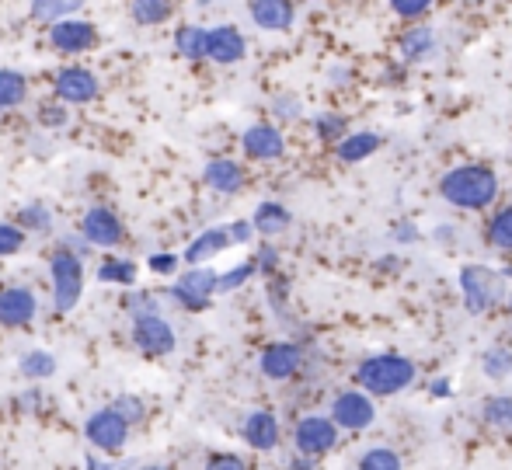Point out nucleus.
I'll use <instances>...</instances> for the list:
<instances>
[{
    "instance_id": "43",
    "label": "nucleus",
    "mask_w": 512,
    "mask_h": 470,
    "mask_svg": "<svg viewBox=\"0 0 512 470\" xmlns=\"http://www.w3.org/2000/svg\"><path fill=\"white\" fill-rule=\"evenodd\" d=\"M39 122L42 126H67V112H63L60 105H42V112H39Z\"/></svg>"
},
{
    "instance_id": "24",
    "label": "nucleus",
    "mask_w": 512,
    "mask_h": 470,
    "mask_svg": "<svg viewBox=\"0 0 512 470\" xmlns=\"http://www.w3.org/2000/svg\"><path fill=\"white\" fill-rule=\"evenodd\" d=\"M432 46H436V35H432V28H425V25H415V28H408L405 35H401V42H398V49H401V56L405 60H425V56L432 53Z\"/></svg>"
},
{
    "instance_id": "30",
    "label": "nucleus",
    "mask_w": 512,
    "mask_h": 470,
    "mask_svg": "<svg viewBox=\"0 0 512 470\" xmlns=\"http://www.w3.org/2000/svg\"><path fill=\"white\" fill-rule=\"evenodd\" d=\"M98 279L115 282V286H136V265L129 258H108L102 269H98Z\"/></svg>"
},
{
    "instance_id": "13",
    "label": "nucleus",
    "mask_w": 512,
    "mask_h": 470,
    "mask_svg": "<svg viewBox=\"0 0 512 470\" xmlns=\"http://www.w3.org/2000/svg\"><path fill=\"white\" fill-rule=\"evenodd\" d=\"M39 314V300L28 286L0 289V324L4 328H28Z\"/></svg>"
},
{
    "instance_id": "15",
    "label": "nucleus",
    "mask_w": 512,
    "mask_h": 470,
    "mask_svg": "<svg viewBox=\"0 0 512 470\" xmlns=\"http://www.w3.org/2000/svg\"><path fill=\"white\" fill-rule=\"evenodd\" d=\"M244 53H248V42H244V35L237 32L234 25L209 28V53H206V60L220 63V67H234V63L244 60Z\"/></svg>"
},
{
    "instance_id": "5",
    "label": "nucleus",
    "mask_w": 512,
    "mask_h": 470,
    "mask_svg": "<svg viewBox=\"0 0 512 470\" xmlns=\"http://www.w3.org/2000/svg\"><path fill=\"white\" fill-rule=\"evenodd\" d=\"M460 289H464V303L471 314H485V310L495 307L502 293V279L495 276L485 265H464L460 272Z\"/></svg>"
},
{
    "instance_id": "20",
    "label": "nucleus",
    "mask_w": 512,
    "mask_h": 470,
    "mask_svg": "<svg viewBox=\"0 0 512 470\" xmlns=\"http://www.w3.org/2000/svg\"><path fill=\"white\" fill-rule=\"evenodd\" d=\"M230 230L227 227H213V230H203V234L196 237V241L185 248V262L189 265H203V262H209V258H216L220 251H227L230 248Z\"/></svg>"
},
{
    "instance_id": "29",
    "label": "nucleus",
    "mask_w": 512,
    "mask_h": 470,
    "mask_svg": "<svg viewBox=\"0 0 512 470\" xmlns=\"http://www.w3.org/2000/svg\"><path fill=\"white\" fill-rule=\"evenodd\" d=\"M18 223L25 230H35V234H46V230L53 227V213H49L46 202L32 199V202H25V206L18 209Z\"/></svg>"
},
{
    "instance_id": "22",
    "label": "nucleus",
    "mask_w": 512,
    "mask_h": 470,
    "mask_svg": "<svg viewBox=\"0 0 512 470\" xmlns=\"http://www.w3.org/2000/svg\"><path fill=\"white\" fill-rule=\"evenodd\" d=\"M251 223H255L258 234L265 237H276V234H286V227L293 223L290 209L283 206V202H262V206L255 209V216H251Z\"/></svg>"
},
{
    "instance_id": "37",
    "label": "nucleus",
    "mask_w": 512,
    "mask_h": 470,
    "mask_svg": "<svg viewBox=\"0 0 512 470\" xmlns=\"http://www.w3.org/2000/svg\"><path fill=\"white\" fill-rule=\"evenodd\" d=\"M359 467H363V470H398L401 467V457L394 450H387V446H377V450L363 453Z\"/></svg>"
},
{
    "instance_id": "1",
    "label": "nucleus",
    "mask_w": 512,
    "mask_h": 470,
    "mask_svg": "<svg viewBox=\"0 0 512 470\" xmlns=\"http://www.w3.org/2000/svg\"><path fill=\"white\" fill-rule=\"evenodd\" d=\"M439 195L457 209H485L499 195V178L485 164H464V168L446 171L439 182Z\"/></svg>"
},
{
    "instance_id": "45",
    "label": "nucleus",
    "mask_w": 512,
    "mask_h": 470,
    "mask_svg": "<svg viewBox=\"0 0 512 470\" xmlns=\"http://www.w3.org/2000/svg\"><path fill=\"white\" fill-rule=\"evenodd\" d=\"M255 265L262 272H272L279 265V251L276 248H262V251H258V258H255Z\"/></svg>"
},
{
    "instance_id": "18",
    "label": "nucleus",
    "mask_w": 512,
    "mask_h": 470,
    "mask_svg": "<svg viewBox=\"0 0 512 470\" xmlns=\"http://www.w3.org/2000/svg\"><path fill=\"white\" fill-rule=\"evenodd\" d=\"M251 21L265 32H286L297 18V7L293 0H251Z\"/></svg>"
},
{
    "instance_id": "33",
    "label": "nucleus",
    "mask_w": 512,
    "mask_h": 470,
    "mask_svg": "<svg viewBox=\"0 0 512 470\" xmlns=\"http://www.w3.org/2000/svg\"><path fill=\"white\" fill-rule=\"evenodd\" d=\"M481 370L485 376H492V380H506L512 373V352L509 349H488L485 356H481Z\"/></svg>"
},
{
    "instance_id": "19",
    "label": "nucleus",
    "mask_w": 512,
    "mask_h": 470,
    "mask_svg": "<svg viewBox=\"0 0 512 470\" xmlns=\"http://www.w3.org/2000/svg\"><path fill=\"white\" fill-rule=\"evenodd\" d=\"M203 182L220 195H237L244 188V168L230 157H216V161L206 164Z\"/></svg>"
},
{
    "instance_id": "21",
    "label": "nucleus",
    "mask_w": 512,
    "mask_h": 470,
    "mask_svg": "<svg viewBox=\"0 0 512 470\" xmlns=\"http://www.w3.org/2000/svg\"><path fill=\"white\" fill-rule=\"evenodd\" d=\"M380 150V136L377 133H345L342 140L335 143V154H338V161H345V164H359V161H366L370 154H377Z\"/></svg>"
},
{
    "instance_id": "17",
    "label": "nucleus",
    "mask_w": 512,
    "mask_h": 470,
    "mask_svg": "<svg viewBox=\"0 0 512 470\" xmlns=\"http://www.w3.org/2000/svg\"><path fill=\"white\" fill-rule=\"evenodd\" d=\"M244 432V443L258 453H272L279 446V418L272 411H251L241 425Z\"/></svg>"
},
{
    "instance_id": "35",
    "label": "nucleus",
    "mask_w": 512,
    "mask_h": 470,
    "mask_svg": "<svg viewBox=\"0 0 512 470\" xmlns=\"http://www.w3.org/2000/svg\"><path fill=\"white\" fill-rule=\"evenodd\" d=\"M25 248V227L21 223H0V258H11Z\"/></svg>"
},
{
    "instance_id": "44",
    "label": "nucleus",
    "mask_w": 512,
    "mask_h": 470,
    "mask_svg": "<svg viewBox=\"0 0 512 470\" xmlns=\"http://www.w3.org/2000/svg\"><path fill=\"white\" fill-rule=\"evenodd\" d=\"M150 269H154L157 276H175L178 255H150Z\"/></svg>"
},
{
    "instance_id": "12",
    "label": "nucleus",
    "mask_w": 512,
    "mask_h": 470,
    "mask_svg": "<svg viewBox=\"0 0 512 470\" xmlns=\"http://www.w3.org/2000/svg\"><path fill=\"white\" fill-rule=\"evenodd\" d=\"M53 91H56V98L67 101V105H88V101L98 98L102 84H98V77L91 74L88 67H63L53 81Z\"/></svg>"
},
{
    "instance_id": "9",
    "label": "nucleus",
    "mask_w": 512,
    "mask_h": 470,
    "mask_svg": "<svg viewBox=\"0 0 512 470\" xmlns=\"http://www.w3.org/2000/svg\"><path fill=\"white\" fill-rule=\"evenodd\" d=\"M133 345L147 356H171L178 345L175 328L164 321L161 314H143L133 317Z\"/></svg>"
},
{
    "instance_id": "25",
    "label": "nucleus",
    "mask_w": 512,
    "mask_h": 470,
    "mask_svg": "<svg viewBox=\"0 0 512 470\" xmlns=\"http://www.w3.org/2000/svg\"><path fill=\"white\" fill-rule=\"evenodd\" d=\"M84 7V0H32V18L42 25H56L63 18H74Z\"/></svg>"
},
{
    "instance_id": "32",
    "label": "nucleus",
    "mask_w": 512,
    "mask_h": 470,
    "mask_svg": "<svg viewBox=\"0 0 512 470\" xmlns=\"http://www.w3.org/2000/svg\"><path fill=\"white\" fill-rule=\"evenodd\" d=\"M488 241L502 251H512V206H506L502 213H495V220L488 223Z\"/></svg>"
},
{
    "instance_id": "23",
    "label": "nucleus",
    "mask_w": 512,
    "mask_h": 470,
    "mask_svg": "<svg viewBox=\"0 0 512 470\" xmlns=\"http://www.w3.org/2000/svg\"><path fill=\"white\" fill-rule=\"evenodd\" d=\"M175 49H178V56H185V60H206V53H209V28L182 25L175 32Z\"/></svg>"
},
{
    "instance_id": "14",
    "label": "nucleus",
    "mask_w": 512,
    "mask_h": 470,
    "mask_svg": "<svg viewBox=\"0 0 512 470\" xmlns=\"http://www.w3.org/2000/svg\"><path fill=\"white\" fill-rule=\"evenodd\" d=\"M241 147H244V154H248L251 161H279V157H283V150H286V140H283V133H279L276 126H269V122H258V126L244 129Z\"/></svg>"
},
{
    "instance_id": "11",
    "label": "nucleus",
    "mask_w": 512,
    "mask_h": 470,
    "mask_svg": "<svg viewBox=\"0 0 512 470\" xmlns=\"http://www.w3.org/2000/svg\"><path fill=\"white\" fill-rule=\"evenodd\" d=\"M81 234H84V241L95 244V248H119V244L126 241V227H122V220L108 206H91L88 213H84Z\"/></svg>"
},
{
    "instance_id": "7",
    "label": "nucleus",
    "mask_w": 512,
    "mask_h": 470,
    "mask_svg": "<svg viewBox=\"0 0 512 470\" xmlns=\"http://www.w3.org/2000/svg\"><path fill=\"white\" fill-rule=\"evenodd\" d=\"M293 443L304 457H324V453L335 450L338 443V422L324 415H307L297 422V432H293Z\"/></svg>"
},
{
    "instance_id": "34",
    "label": "nucleus",
    "mask_w": 512,
    "mask_h": 470,
    "mask_svg": "<svg viewBox=\"0 0 512 470\" xmlns=\"http://www.w3.org/2000/svg\"><path fill=\"white\" fill-rule=\"evenodd\" d=\"M314 133L321 136L324 143H338L345 136V115H335V112H324L314 119Z\"/></svg>"
},
{
    "instance_id": "16",
    "label": "nucleus",
    "mask_w": 512,
    "mask_h": 470,
    "mask_svg": "<svg viewBox=\"0 0 512 470\" xmlns=\"http://www.w3.org/2000/svg\"><path fill=\"white\" fill-rule=\"evenodd\" d=\"M258 366H262V373L269 376V380H290V376H297L300 366H304V352L293 342H276L262 352V363Z\"/></svg>"
},
{
    "instance_id": "4",
    "label": "nucleus",
    "mask_w": 512,
    "mask_h": 470,
    "mask_svg": "<svg viewBox=\"0 0 512 470\" xmlns=\"http://www.w3.org/2000/svg\"><path fill=\"white\" fill-rule=\"evenodd\" d=\"M129 429H133V425L126 422V415H122L115 404L98 408L95 415L84 422V436H88V443L102 453H119L129 439Z\"/></svg>"
},
{
    "instance_id": "47",
    "label": "nucleus",
    "mask_w": 512,
    "mask_h": 470,
    "mask_svg": "<svg viewBox=\"0 0 512 470\" xmlns=\"http://www.w3.org/2000/svg\"><path fill=\"white\" fill-rule=\"evenodd\" d=\"M394 237H401V241H415V230H411V223H401V230H394Z\"/></svg>"
},
{
    "instance_id": "3",
    "label": "nucleus",
    "mask_w": 512,
    "mask_h": 470,
    "mask_svg": "<svg viewBox=\"0 0 512 470\" xmlns=\"http://www.w3.org/2000/svg\"><path fill=\"white\" fill-rule=\"evenodd\" d=\"M49 279H53V307L60 310V314H70L84 296L81 255H74V251H56V255L49 258Z\"/></svg>"
},
{
    "instance_id": "10",
    "label": "nucleus",
    "mask_w": 512,
    "mask_h": 470,
    "mask_svg": "<svg viewBox=\"0 0 512 470\" xmlns=\"http://www.w3.org/2000/svg\"><path fill=\"white\" fill-rule=\"evenodd\" d=\"M49 42H53V49H60V53L81 56V53H88V49H95L98 28L74 14V18H63V21H56V25H49Z\"/></svg>"
},
{
    "instance_id": "28",
    "label": "nucleus",
    "mask_w": 512,
    "mask_h": 470,
    "mask_svg": "<svg viewBox=\"0 0 512 470\" xmlns=\"http://www.w3.org/2000/svg\"><path fill=\"white\" fill-rule=\"evenodd\" d=\"M28 94V81L18 70H0V108H18Z\"/></svg>"
},
{
    "instance_id": "38",
    "label": "nucleus",
    "mask_w": 512,
    "mask_h": 470,
    "mask_svg": "<svg viewBox=\"0 0 512 470\" xmlns=\"http://www.w3.org/2000/svg\"><path fill=\"white\" fill-rule=\"evenodd\" d=\"M115 408L126 415V422L129 425H140V422H147V404L140 401V397H133V394H122L119 401H115Z\"/></svg>"
},
{
    "instance_id": "41",
    "label": "nucleus",
    "mask_w": 512,
    "mask_h": 470,
    "mask_svg": "<svg viewBox=\"0 0 512 470\" xmlns=\"http://www.w3.org/2000/svg\"><path fill=\"white\" fill-rule=\"evenodd\" d=\"M126 310H129L133 317L157 314V300H154V296H147V293H133V300L126 303Z\"/></svg>"
},
{
    "instance_id": "26",
    "label": "nucleus",
    "mask_w": 512,
    "mask_h": 470,
    "mask_svg": "<svg viewBox=\"0 0 512 470\" xmlns=\"http://www.w3.org/2000/svg\"><path fill=\"white\" fill-rule=\"evenodd\" d=\"M171 11H175L171 0H129V14L136 25H161L171 18Z\"/></svg>"
},
{
    "instance_id": "8",
    "label": "nucleus",
    "mask_w": 512,
    "mask_h": 470,
    "mask_svg": "<svg viewBox=\"0 0 512 470\" xmlns=\"http://www.w3.org/2000/svg\"><path fill=\"white\" fill-rule=\"evenodd\" d=\"M216 282H220V276H216L213 269H206V265H189V272L171 286V296H175L182 307H189L199 314V310H209V300H213V293H216Z\"/></svg>"
},
{
    "instance_id": "48",
    "label": "nucleus",
    "mask_w": 512,
    "mask_h": 470,
    "mask_svg": "<svg viewBox=\"0 0 512 470\" xmlns=\"http://www.w3.org/2000/svg\"><path fill=\"white\" fill-rule=\"evenodd\" d=\"M432 394H436V397L450 394V380H436V383H432Z\"/></svg>"
},
{
    "instance_id": "2",
    "label": "nucleus",
    "mask_w": 512,
    "mask_h": 470,
    "mask_svg": "<svg viewBox=\"0 0 512 470\" xmlns=\"http://www.w3.org/2000/svg\"><path fill=\"white\" fill-rule=\"evenodd\" d=\"M356 380L373 397H394L398 390L411 387L415 380V363L398 352H380V356H366L356 370Z\"/></svg>"
},
{
    "instance_id": "31",
    "label": "nucleus",
    "mask_w": 512,
    "mask_h": 470,
    "mask_svg": "<svg viewBox=\"0 0 512 470\" xmlns=\"http://www.w3.org/2000/svg\"><path fill=\"white\" fill-rule=\"evenodd\" d=\"M485 422L495 425V429H512V394H499L485 401Z\"/></svg>"
},
{
    "instance_id": "36",
    "label": "nucleus",
    "mask_w": 512,
    "mask_h": 470,
    "mask_svg": "<svg viewBox=\"0 0 512 470\" xmlns=\"http://www.w3.org/2000/svg\"><path fill=\"white\" fill-rule=\"evenodd\" d=\"M258 265L255 262H244V265H234L230 272H223L220 282H216V293H234V289H241L244 282H248L251 276H255Z\"/></svg>"
},
{
    "instance_id": "46",
    "label": "nucleus",
    "mask_w": 512,
    "mask_h": 470,
    "mask_svg": "<svg viewBox=\"0 0 512 470\" xmlns=\"http://www.w3.org/2000/svg\"><path fill=\"white\" fill-rule=\"evenodd\" d=\"M209 467H234V470H241L244 460L241 457H209Z\"/></svg>"
},
{
    "instance_id": "40",
    "label": "nucleus",
    "mask_w": 512,
    "mask_h": 470,
    "mask_svg": "<svg viewBox=\"0 0 512 470\" xmlns=\"http://www.w3.org/2000/svg\"><path fill=\"white\" fill-rule=\"evenodd\" d=\"M272 112H276L279 119H297V115H300V101L293 98V94H279V98L272 101Z\"/></svg>"
},
{
    "instance_id": "42",
    "label": "nucleus",
    "mask_w": 512,
    "mask_h": 470,
    "mask_svg": "<svg viewBox=\"0 0 512 470\" xmlns=\"http://www.w3.org/2000/svg\"><path fill=\"white\" fill-rule=\"evenodd\" d=\"M227 230H230V241H234V244H248L251 237L258 234V230H255V223H251V220H234Z\"/></svg>"
},
{
    "instance_id": "39",
    "label": "nucleus",
    "mask_w": 512,
    "mask_h": 470,
    "mask_svg": "<svg viewBox=\"0 0 512 470\" xmlns=\"http://www.w3.org/2000/svg\"><path fill=\"white\" fill-rule=\"evenodd\" d=\"M432 7V0H391V11L398 14V18H418V14H425Z\"/></svg>"
},
{
    "instance_id": "27",
    "label": "nucleus",
    "mask_w": 512,
    "mask_h": 470,
    "mask_svg": "<svg viewBox=\"0 0 512 470\" xmlns=\"http://www.w3.org/2000/svg\"><path fill=\"white\" fill-rule=\"evenodd\" d=\"M21 376H28V380H46V376L56 373V356L53 352H42V349H32L21 356L18 363Z\"/></svg>"
},
{
    "instance_id": "6",
    "label": "nucleus",
    "mask_w": 512,
    "mask_h": 470,
    "mask_svg": "<svg viewBox=\"0 0 512 470\" xmlns=\"http://www.w3.org/2000/svg\"><path fill=\"white\" fill-rule=\"evenodd\" d=\"M331 418L338 422V429H349V432L370 429L373 418H377L373 394L370 390H342V394L331 401Z\"/></svg>"
}]
</instances>
